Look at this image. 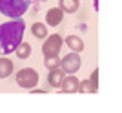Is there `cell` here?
Segmentation results:
<instances>
[{
	"mask_svg": "<svg viewBox=\"0 0 122 113\" xmlns=\"http://www.w3.org/2000/svg\"><path fill=\"white\" fill-rule=\"evenodd\" d=\"M89 82H91L93 86L98 89V69H95V71L91 73V78H89Z\"/></svg>",
	"mask_w": 122,
	"mask_h": 113,
	"instance_id": "2e32d148",
	"label": "cell"
},
{
	"mask_svg": "<svg viewBox=\"0 0 122 113\" xmlns=\"http://www.w3.org/2000/svg\"><path fill=\"white\" fill-rule=\"evenodd\" d=\"M62 44H64V40H62L60 35H51L47 36L46 40H44V46H42V53H44V56H49V55H58V51L62 49Z\"/></svg>",
	"mask_w": 122,
	"mask_h": 113,
	"instance_id": "277c9868",
	"label": "cell"
},
{
	"mask_svg": "<svg viewBox=\"0 0 122 113\" xmlns=\"http://www.w3.org/2000/svg\"><path fill=\"white\" fill-rule=\"evenodd\" d=\"M78 0H60V5H58V7H60L62 11H64V13H75L76 9H78Z\"/></svg>",
	"mask_w": 122,
	"mask_h": 113,
	"instance_id": "8fae6325",
	"label": "cell"
},
{
	"mask_svg": "<svg viewBox=\"0 0 122 113\" xmlns=\"http://www.w3.org/2000/svg\"><path fill=\"white\" fill-rule=\"evenodd\" d=\"M62 18H64V11H62L60 7H51V9L46 13V22H47V26L56 27V26L62 22Z\"/></svg>",
	"mask_w": 122,
	"mask_h": 113,
	"instance_id": "8992f818",
	"label": "cell"
},
{
	"mask_svg": "<svg viewBox=\"0 0 122 113\" xmlns=\"http://www.w3.org/2000/svg\"><path fill=\"white\" fill-rule=\"evenodd\" d=\"M16 84L20 87H25V89H33L38 84V73L31 67H24L16 73Z\"/></svg>",
	"mask_w": 122,
	"mask_h": 113,
	"instance_id": "3957f363",
	"label": "cell"
},
{
	"mask_svg": "<svg viewBox=\"0 0 122 113\" xmlns=\"http://www.w3.org/2000/svg\"><path fill=\"white\" fill-rule=\"evenodd\" d=\"M44 64H46L47 69H55V67H60V58H58V55H49L46 56Z\"/></svg>",
	"mask_w": 122,
	"mask_h": 113,
	"instance_id": "9a60e30c",
	"label": "cell"
},
{
	"mask_svg": "<svg viewBox=\"0 0 122 113\" xmlns=\"http://www.w3.org/2000/svg\"><path fill=\"white\" fill-rule=\"evenodd\" d=\"M98 89L95 86H93L89 80H82V82H78V89H76V93H97Z\"/></svg>",
	"mask_w": 122,
	"mask_h": 113,
	"instance_id": "5bb4252c",
	"label": "cell"
},
{
	"mask_svg": "<svg viewBox=\"0 0 122 113\" xmlns=\"http://www.w3.org/2000/svg\"><path fill=\"white\" fill-rule=\"evenodd\" d=\"M25 31V22L22 18H13L9 22L0 24V49L4 55L13 53L22 42Z\"/></svg>",
	"mask_w": 122,
	"mask_h": 113,
	"instance_id": "6da1fadb",
	"label": "cell"
},
{
	"mask_svg": "<svg viewBox=\"0 0 122 113\" xmlns=\"http://www.w3.org/2000/svg\"><path fill=\"white\" fill-rule=\"evenodd\" d=\"M31 33H33L36 38H46L47 36V27H46V24H42V22H35V24L31 26Z\"/></svg>",
	"mask_w": 122,
	"mask_h": 113,
	"instance_id": "7c38bea8",
	"label": "cell"
},
{
	"mask_svg": "<svg viewBox=\"0 0 122 113\" xmlns=\"http://www.w3.org/2000/svg\"><path fill=\"white\" fill-rule=\"evenodd\" d=\"M15 53H16V56H18V58H27V56L31 55V46L27 44V42H20V44H18V47L15 49Z\"/></svg>",
	"mask_w": 122,
	"mask_h": 113,
	"instance_id": "4fadbf2b",
	"label": "cell"
},
{
	"mask_svg": "<svg viewBox=\"0 0 122 113\" xmlns=\"http://www.w3.org/2000/svg\"><path fill=\"white\" fill-rule=\"evenodd\" d=\"M64 77H66L64 69H62V67H55V69H49L47 82H49V86H53V87H60V84H62V80H64Z\"/></svg>",
	"mask_w": 122,
	"mask_h": 113,
	"instance_id": "52a82bcc",
	"label": "cell"
},
{
	"mask_svg": "<svg viewBox=\"0 0 122 113\" xmlns=\"http://www.w3.org/2000/svg\"><path fill=\"white\" fill-rule=\"evenodd\" d=\"M66 44H67V47H69L71 51H75V53H80L82 49H84V42H82L76 35H69L66 38Z\"/></svg>",
	"mask_w": 122,
	"mask_h": 113,
	"instance_id": "9c48e42d",
	"label": "cell"
},
{
	"mask_svg": "<svg viewBox=\"0 0 122 113\" xmlns=\"http://www.w3.org/2000/svg\"><path fill=\"white\" fill-rule=\"evenodd\" d=\"M31 7V0H0V13L7 18H18Z\"/></svg>",
	"mask_w": 122,
	"mask_h": 113,
	"instance_id": "7a4b0ae2",
	"label": "cell"
},
{
	"mask_svg": "<svg viewBox=\"0 0 122 113\" xmlns=\"http://www.w3.org/2000/svg\"><path fill=\"white\" fill-rule=\"evenodd\" d=\"M80 56H78V53L71 51V53H67L64 58H60V67L64 69V73H76L78 69H80Z\"/></svg>",
	"mask_w": 122,
	"mask_h": 113,
	"instance_id": "5b68a950",
	"label": "cell"
},
{
	"mask_svg": "<svg viewBox=\"0 0 122 113\" xmlns=\"http://www.w3.org/2000/svg\"><path fill=\"white\" fill-rule=\"evenodd\" d=\"M13 73V62L7 58H0V78H5Z\"/></svg>",
	"mask_w": 122,
	"mask_h": 113,
	"instance_id": "30bf717a",
	"label": "cell"
},
{
	"mask_svg": "<svg viewBox=\"0 0 122 113\" xmlns=\"http://www.w3.org/2000/svg\"><path fill=\"white\" fill-rule=\"evenodd\" d=\"M60 87L64 93H76V89H78V78L73 77V73H69V77H64Z\"/></svg>",
	"mask_w": 122,
	"mask_h": 113,
	"instance_id": "ba28073f",
	"label": "cell"
}]
</instances>
